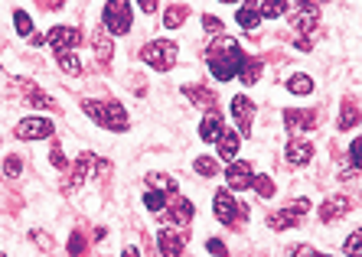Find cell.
<instances>
[{
	"mask_svg": "<svg viewBox=\"0 0 362 257\" xmlns=\"http://www.w3.org/2000/svg\"><path fill=\"white\" fill-rule=\"evenodd\" d=\"M66 248H69V254H72V257H82L85 254V238L78 232H72V238H69Z\"/></svg>",
	"mask_w": 362,
	"mask_h": 257,
	"instance_id": "obj_38",
	"label": "cell"
},
{
	"mask_svg": "<svg viewBox=\"0 0 362 257\" xmlns=\"http://www.w3.org/2000/svg\"><path fill=\"white\" fill-rule=\"evenodd\" d=\"M46 42H49L56 52H72L78 42H82V33H78L76 26H52Z\"/></svg>",
	"mask_w": 362,
	"mask_h": 257,
	"instance_id": "obj_10",
	"label": "cell"
},
{
	"mask_svg": "<svg viewBox=\"0 0 362 257\" xmlns=\"http://www.w3.org/2000/svg\"><path fill=\"white\" fill-rule=\"evenodd\" d=\"M92 46H95V59H98V66H108L111 56H115V42H111V36L105 33V30H98V33L92 36Z\"/></svg>",
	"mask_w": 362,
	"mask_h": 257,
	"instance_id": "obj_19",
	"label": "cell"
},
{
	"mask_svg": "<svg viewBox=\"0 0 362 257\" xmlns=\"http://www.w3.org/2000/svg\"><path fill=\"white\" fill-rule=\"evenodd\" d=\"M228 111L235 117V127H238V137H252V121H255V101L248 95H235L228 101Z\"/></svg>",
	"mask_w": 362,
	"mask_h": 257,
	"instance_id": "obj_7",
	"label": "cell"
},
{
	"mask_svg": "<svg viewBox=\"0 0 362 257\" xmlns=\"http://www.w3.org/2000/svg\"><path fill=\"white\" fill-rule=\"evenodd\" d=\"M252 179H255L252 163H245V160H235V163H228V169H226L228 189H235V192L252 189Z\"/></svg>",
	"mask_w": 362,
	"mask_h": 257,
	"instance_id": "obj_11",
	"label": "cell"
},
{
	"mask_svg": "<svg viewBox=\"0 0 362 257\" xmlns=\"http://www.w3.org/2000/svg\"><path fill=\"white\" fill-rule=\"evenodd\" d=\"M33 241H36V244H40V248H46V251L52 248V241L46 238V234H42V232H33Z\"/></svg>",
	"mask_w": 362,
	"mask_h": 257,
	"instance_id": "obj_44",
	"label": "cell"
},
{
	"mask_svg": "<svg viewBox=\"0 0 362 257\" xmlns=\"http://www.w3.org/2000/svg\"><path fill=\"white\" fill-rule=\"evenodd\" d=\"M183 98H189L196 108H206V111H216V95L202 85H186L183 88Z\"/></svg>",
	"mask_w": 362,
	"mask_h": 257,
	"instance_id": "obj_18",
	"label": "cell"
},
{
	"mask_svg": "<svg viewBox=\"0 0 362 257\" xmlns=\"http://www.w3.org/2000/svg\"><path fill=\"white\" fill-rule=\"evenodd\" d=\"M13 26L20 36H33V20L26 17V10H13Z\"/></svg>",
	"mask_w": 362,
	"mask_h": 257,
	"instance_id": "obj_33",
	"label": "cell"
},
{
	"mask_svg": "<svg viewBox=\"0 0 362 257\" xmlns=\"http://www.w3.org/2000/svg\"><path fill=\"white\" fill-rule=\"evenodd\" d=\"M206 62H209V72L216 75L219 82H232L245 66V52L232 36H219V40L206 49Z\"/></svg>",
	"mask_w": 362,
	"mask_h": 257,
	"instance_id": "obj_1",
	"label": "cell"
},
{
	"mask_svg": "<svg viewBox=\"0 0 362 257\" xmlns=\"http://www.w3.org/2000/svg\"><path fill=\"white\" fill-rule=\"evenodd\" d=\"M287 163L291 166H307L313 160V143L307 141H287Z\"/></svg>",
	"mask_w": 362,
	"mask_h": 257,
	"instance_id": "obj_16",
	"label": "cell"
},
{
	"mask_svg": "<svg viewBox=\"0 0 362 257\" xmlns=\"http://www.w3.org/2000/svg\"><path fill=\"white\" fill-rule=\"evenodd\" d=\"M95 153H78V160H76V166H72V173H69V179L62 183V189L66 192H72L76 186H82L88 176H92V166H95Z\"/></svg>",
	"mask_w": 362,
	"mask_h": 257,
	"instance_id": "obj_12",
	"label": "cell"
},
{
	"mask_svg": "<svg viewBox=\"0 0 362 257\" xmlns=\"http://www.w3.org/2000/svg\"><path fill=\"white\" fill-rule=\"evenodd\" d=\"M144 205L151 208V212H157V215H163V212H167V192L151 189L147 196H144Z\"/></svg>",
	"mask_w": 362,
	"mask_h": 257,
	"instance_id": "obj_30",
	"label": "cell"
},
{
	"mask_svg": "<svg viewBox=\"0 0 362 257\" xmlns=\"http://www.w3.org/2000/svg\"><path fill=\"white\" fill-rule=\"evenodd\" d=\"M189 241V232H180V228H163L157 232V244H160V254L163 257H180Z\"/></svg>",
	"mask_w": 362,
	"mask_h": 257,
	"instance_id": "obj_9",
	"label": "cell"
},
{
	"mask_svg": "<svg viewBox=\"0 0 362 257\" xmlns=\"http://www.w3.org/2000/svg\"><path fill=\"white\" fill-rule=\"evenodd\" d=\"M85 114L92 117L98 127H105V131H115V133H124L127 131V111L121 101H82Z\"/></svg>",
	"mask_w": 362,
	"mask_h": 257,
	"instance_id": "obj_2",
	"label": "cell"
},
{
	"mask_svg": "<svg viewBox=\"0 0 362 257\" xmlns=\"http://www.w3.org/2000/svg\"><path fill=\"white\" fill-rule=\"evenodd\" d=\"M349 166H353L356 173L362 169V137H356V141L349 143Z\"/></svg>",
	"mask_w": 362,
	"mask_h": 257,
	"instance_id": "obj_36",
	"label": "cell"
},
{
	"mask_svg": "<svg viewBox=\"0 0 362 257\" xmlns=\"http://www.w3.org/2000/svg\"><path fill=\"white\" fill-rule=\"evenodd\" d=\"M287 257H329V254H320L310 244H294V248H287Z\"/></svg>",
	"mask_w": 362,
	"mask_h": 257,
	"instance_id": "obj_37",
	"label": "cell"
},
{
	"mask_svg": "<svg viewBox=\"0 0 362 257\" xmlns=\"http://www.w3.org/2000/svg\"><path fill=\"white\" fill-rule=\"evenodd\" d=\"M193 169L199 176H216V173H219V163H216V160H209V157H199L193 163Z\"/></svg>",
	"mask_w": 362,
	"mask_h": 257,
	"instance_id": "obj_35",
	"label": "cell"
},
{
	"mask_svg": "<svg viewBox=\"0 0 362 257\" xmlns=\"http://www.w3.org/2000/svg\"><path fill=\"white\" fill-rule=\"evenodd\" d=\"M4 176H7V179H17L20 176V160L17 157H7V163H4Z\"/></svg>",
	"mask_w": 362,
	"mask_h": 257,
	"instance_id": "obj_41",
	"label": "cell"
},
{
	"mask_svg": "<svg viewBox=\"0 0 362 257\" xmlns=\"http://www.w3.org/2000/svg\"><path fill=\"white\" fill-rule=\"evenodd\" d=\"M49 160H52V166H56V169H66V157H62V147L59 143H52V150H49Z\"/></svg>",
	"mask_w": 362,
	"mask_h": 257,
	"instance_id": "obj_40",
	"label": "cell"
},
{
	"mask_svg": "<svg viewBox=\"0 0 362 257\" xmlns=\"http://www.w3.org/2000/svg\"><path fill=\"white\" fill-rule=\"evenodd\" d=\"M202 30H206V33H222V20L206 13V17H202Z\"/></svg>",
	"mask_w": 362,
	"mask_h": 257,
	"instance_id": "obj_42",
	"label": "cell"
},
{
	"mask_svg": "<svg viewBox=\"0 0 362 257\" xmlns=\"http://www.w3.org/2000/svg\"><path fill=\"white\" fill-rule=\"evenodd\" d=\"M0 257H4V254H0Z\"/></svg>",
	"mask_w": 362,
	"mask_h": 257,
	"instance_id": "obj_47",
	"label": "cell"
},
{
	"mask_svg": "<svg viewBox=\"0 0 362 257\" xmlns=\"http://www.w3.org/2000/svg\"><path fill=\"white\" fill-rule=\"evenodd\" d=\"M356 121H359V111H356V104H353V101H343V111H339V117H337V127H339V131H349Z\"/></svg>",
	"mask_w": 362,
	"mask_h": 257,
	"instance_id": "obj_28",
	"label": "cell"
},
{
	"mask_svg": "<svg viewBox=\"0 0 362 257\" xmlns=\"http://www.w3.org/2000/svg\"><path fill=\"white\" fill-rule=\"evenodd\" d=\"M101 20H105V33H108V36L131 33L134 4H127V0H108V4H105V10H101Z\"/></svg>",
	"mask_w": 362,
	"mask_h": 257,
	"instance_id": "obj_4",
	"label": "cell"
},
{
	"mask_svg": "<svg viewBox=\"0 0 362 257\" xmlns=\"http://www.w3.org/2000/svg\"><path fill=\"white\" fill-rule=\"evenodd\" d=\"M20 88H23V98L33 104V108H42V111H49L52 108V98L46 92H40L33 82H20Z\"/></svg>",
	"mask_w": 362,
	"mask_h": 257,
	"instance_id": "obj_21",
	"label": "cell"
},
{
	"mask_svg": "<svg viewBox=\"0 0 362 257\" xmlns=\"http://www.w3.org/2000/svg\"><path fill=\"white\" fill-rule=\"evenodd\" d=\"M287 10H294V30H297V49H310L313 46V30H317V17H320V7L317 4H291Z\"/></svg>",
	"mask_w": 362,
	"mask_h": 257,
	"instance_id": "obj_3",
	"label": "cell"
},
{
	"mask_svg": "<svg viewBox=\"0 0 362 257\" xmlns=\"http://www.w3.org/2000/svg\"><path fill=\"white\" fill-rule=\"evenodd\" d=\"M287 92L291 95H310L313 92V78L310 75H291V78H287Z\"/></svg>",
	"mask_w": 362,
	"mask_h": 257,
	"instance_id": "obj_26",
	"label": "cell"
},
{
	"mask_svg": "<svg viewBox=\"0 0 362 257\" xmlns=\"http://www.w3.org/2000/svg\"><path fill=\"white\" fill-rule=\"evenodd\" d=\"M238 78H242L245 85H255L258 78H262V59H245L242 72H238Z\"/></svg>",
	"mask_w": 362,
	"mask_h": 257,
	"instance_id": "obj_27",
	"label": "cell"
},
{
	"mask_svg": "<svg viewBox=\"0 0 362 257\" xmlns=\"http://www.w3.org/2000/svg\"><path fill=\"white\" fill-rule=\"evenodd\" d=\"M359 121H362V114H359Z\"/></svg>",
	"mask_w": 362,
	"mask_h": 257,
	"instance_id": "obj_46",
	"label": "cell"
},
{
	"mask_svg": "<svg viewBox=\"0 0 362 257\" xmlns=\"http://www.w3.org/2000/svg\"><path fill=\"white\" fill-rule=\"evenodd\" d=\"M343 251H346V257H362V228L346 238V248Z\"/></svg>",
	"mask_w": 362,
	"mask_h": 257,
	"instance_id": "obj_34",
	"label": "cell"
},
{
	"mask_svg": "<svg viewBox=\"0 0 362 257\" xmlns=\"http://www.w3.org/2000/svg\"><path fill=\"white\" fill-rule=\"evenodd\" d=\"M56 62H59L69 75H82V59H78L76 52H56Z\"/></svg>",
	"mask_w": 362,
	"mask_h": 257,
	"instance_id": "obj_29",
	"label": "cell"
},
{
	"mask_svg": "<svg viewBox=\"0 0 362 257\" xmlns=\"http://www.w3.org/2000/svg\"><path fill=\"white\" fill-rule=\"evenodd\" d=\"M297 222H300V218L294 215V212H271L268 215V228L271 232H287V228H297Z\"/></svg>",
	"mask_w": 362,
	"mask_h": 257,
	"instance_id": "obj_22",
	"label": "cell"
},
{
	"mask_svg": "<svg viewBox=\"0 0 362 257\" xmlns=\"http://www.w3.org/2000/svg\"><path fill=\"white\" fill-rule=\"evenodd\" d=\"M255 10H258V17H281V13H287V4H268V0H258Z\"/></svg>",
	"mask_w": 362,
	"mask_h": 257,
	"instance_id": "obj_31",
	"label": "cell"
},
{
	"mask_svg": "<svg viewBox=\"0 0 362 257\" xmlns=\"http://www.w3.org/2000/svg\"><path fill=\"white\" fill-rule=\"evenodd\" d=\"M141 59L151 68H157V72H170V68L177 66V42H170V40H151L141 49Z\"/></svg>",
	"mask_w": 362,
	"mask_h": 257,
	"instance_id": "obj_5",
	"label": "cell"
},
{
	"mask_svg": "<svg viewBox=\"0 0 362 257\" xmlns=\"http://www.w3.org/2000/svg\"><path fill=\"white\" fill-rule=\"evenodd\" d=\"M147 186L157 192H167V196H177V179H170L167 173H147Z\"/></svg>",
	"mask_w": 362,
	"mask_h": 257,
	"instance_id": "obj_24",
	"label": "cell"
},
{
	"mask_svg": "<svg viewBox=\"0 0 362 257\" xmlns=\"http://www.w3.org/2000/svg\"><path fill=\"white\" fill-rule=\"evenodd\" d=\"M216 218H219L222 225H235V222H245V218H248V208H245L242 202L232 199L228 189H219L216 192Z\"/></svg>",
	"mask_w": 362,
	"mask_h": 257,
	"instance_id": "obj_6",
	"label": "cell"
},
{
	"mask_svg": "<svg viewBox=\"0 0 362 257\" xmlns=\"http://www.w3.org/2000/svg\"><path fill=\"white\" fill-rule=\"evenodd\" d=\"M235 20L242 23V30H255V26L262 23V17H258V10H255V4H242V7L235 10Z\"/></svg>",
	"mask_w": 362,
	"mask_h": 257,
	"instance_id": "obj_25",
	"label": "cell"
},
{
	"mask_svg": "<svg viewBox=\"0 0 362 257\" xmlns=\"http://www.w3.org/2000/svg\"><path fill=\"white\" fill-rule=\"evenodd\" d=\"M206 248H209L216 257H226V254H228V251H226V244H222L219 238H209V244H206Z\"/></svg>",
	"mask_w": 362,
	"mask_h": 257,
	"instance_id": "obj_43",
	"label": "cell"
},
{
	"mask_svg": "<svg viewBox=\"0 0 362 257\" xmlns=\"http://www.w3.org/2000/svg\"><path fill=\"white\" fill-rule=\"evenodd\" d=\"M163 215H167V218H173V222H177V225H183V228H186V225L193 222V202H189V199H183V196H180V192H177V196H170V202H167V212H163Z\"/></svg>",
	"mask_w": 362,
	"mask_h": 257,
	"instance_id": "obj_13",
	"label": "cell"
},
{
	"mask_svg": "<svg viewBox=\"0 0 362 257\" xmlns=\"http://www.w3.org/2000/svg\"><path fill=\"white\" fill-rule=\"evenodd\" d=\"M121 257H141V254H137V248H124L121 251Z\"/></svg>",
	"mask_w": 362,
	"mask_h": 257,
	"instance_id": "obj_45",
	"label": "cell"
},
{
	"mask_svg": "<svg viewBox=\"0 0 362 257\" xmlns=\"http://www.w3.org/2000/svg\"><path fill=\"white\" fill-rule=\"evenodd\" d=\"M13 133L20 141H46V137H52V121L49 117H23Z\"/></svg>",
	"mask_w": 362,
	"mask_h": 257,
	"instance_id": "obj_8",
	"label": "cell"
},
{
	"mask_svg": "<svg viewBox=\"0 0 362 257\" xmlns=\"http://www.w3.org/2000/svg\"><path fill=\"white\" fill-rule=\"evenodd\" d=\"M222 133H226V124H222L219 111H206V117H202V124H199V137L206 143H219Z\"/></svg>",
	"mask_w": 362,
	"mask_h": 257,
	"instance_id": "obj_14",
	"label": "cell"
},
{
	"mask_svg": "<svg viewBox=\"0 0 362 257\" xmlns=\"http://www.w3.org/2000/svg\"><path fill=\"white\" fill-rule=\"evenodd\" d=\"M287 212H294L297 218H300V215H307V212H310V199H294V202H291V205H287Z\"/></svg>",
	"mask_w": 362,
	"mask_h": 257,
	"instance_id": "obj_39",
	"label": "cell"
},
{
	"mask_svg": "<svg viewBox=\"0 0 362 257\" xmlns=\"http://www.w3.org/2000/svg\"><path fill=\"white\" fill-rule=\"evenodd\" d=\"M252 189L258 192L262 199H271V196H274V183H271V176H264V173L252 179Z\"/></svg>",
	"mask_w": 362,
	"mask_h": 257,
	"instance_id": "obj_32",
	"label": "cell"
},
{
	"mask_svg": "<svg viewBox=\"0 0 362 257\" xmlns=\"http://www.w3.org/2000/svg\"><path fill=\"white\" fill-rule=\"evenodd\" d=\"M186 17H189V7H186V4H170L167 13H163V26H167V30H180Z\"/></svg>",
	"mask_w": 362,
	"mask_h": 257,
	"instance_id": "obj_23",
	"label": "cell"
},
{
	"mask_svg": "<svg viewBox=\"0 0 362 257\" xmlns=\"http://www.w3.org/2000/svg\"><path fill=\"white\" fill-rule=\"evenodd\" d=\"M349 208H353V202L346 199V196H329L320 205V222H337V218L349 215Z\"/></svg>",
	"mask_w": 362,
	"mask_h": 257,
	"instance_id": "obj_15",
	"label": "cell"
},
{
	"mask_svg": "<svg viewBox=\"0 0 362 257\" xmlns=\"http://www.w3.org/2000/svg\"><path fill=\"white\" fill-rule=\"evenodd\" d=\"M284 124L291 127V131H313V127H317V114H313V111L287 108L284 111Z\"/></svg>",
	"mask_w": 362,
	"mask_h": 257,
	"instance_id": "obj_17",
	"label": "cell"
},
{
	"mask_svg": "<svg viewBox=\"0 0 362 257\" xmlns=\"http://www.w3.org/2000/svg\"><path fill=\"white\" fill-rule=\"evenodd\" d=\"M219 147V157L226 160V163H235V153H238V147H242V137H238V131H228L226 127V133H222V141L216 143Z\"/></svg>",
	"mask_w": 362,
	"mask_h": 257,
	"instance_id": "obj_20",
	"label": "cell"
}]
</instances>
